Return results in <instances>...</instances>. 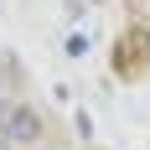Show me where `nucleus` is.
<instances>
[{
    "label": "nucleus",
    "instance_id": "nucleus-1",
    "mask_svg": "<svg viewBox=\"0 0 150 150\" xmlns=\"http://www.w3.org/2000/svg\"><path fill=\"white\" fill-rule=\"evenodd\" d=\"M0 129H5L11 145H36L42 140V114L31 104H5L0 109Z\"/></svg>",
    "mask_w": 150,
    "mask_h": 150
}]
</instances>
